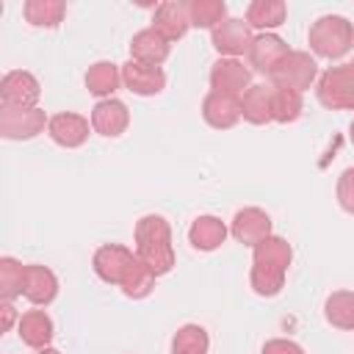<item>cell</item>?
<instances>
[{
  "mask_svg": "<svg viewBox=\"0 0 354 354\" xmlns=\"http://www.w3.org/2000/svg\"><path fill=\"white\" fill-rule=\"evenodd\" d=\"M293 260V249L285 238L268 235L257 246H252V290L257 296H277L285 288V274Z\"/></svg>",
  "mask_w": 354,
  "mask_h": 354,
  "instance_id": "obj_1",
  "label": "cell"
},
{
  "mask_svg": "<svg viewBox=\"0 0 354 354\" xmlns=\"http://www.w3.org/2000/svg\"><path fill=\"white\" fill-rule=\"evenodd\" d=\"M136 254L152 268L155 277H163L174 268L171 227L163 216L147 213L136 221Z\"/></svg>",
  "mask_w": 354,
  "mask_h": 354,
  "instance_id": "obj_2",
  "label": "cell"
},
{
  "mask_svg": "<svg viewBox=\"0 0 354 354\" xmlns=\"http://www.w3.org/2000/svg\"><path fill=\"white\" fill-rule=\"evenodd\" d=\"M307 44L315 55L321 58H343L351 47H354V25L346 19V17H337V14H326V17H318L313 25H310V33H307Z\"/></svg>",
  "mask_w": 354,
  "mask_h": 354,
  "instance_id": "obj_3",
  "label": "cell"
},
{
  "mask_svg": "<svg viewBox=\"0 0 354 354\" xmlns=\"http://www.w3.org/2000/svg\"><path fill=\"white\" fill-rule=\"evenodd\" d=\"M315 94L329 111H354V61L329 66L318 77Z\"/></svg>",
  "mask_w": 354,
  "mask_h": 354,
  "instance_id": "obj_4",
  "label": "cell"
},
{
  "mask_svg": "<svg viewBox=\"0 0 354 354\" xmlns=\"http://www.w3.org/2000/svg\"><path fill=\"white\" fill-rule=\"evenodd\" d=\"M318 77V64L310 53L304 50H290L285 55V61L271 72V83L274 86H285V88H293V91H304L315 83Z\"/></svg>",
  "mask_w": 354,
  "mask_h": 354,
  "instance_id": "obj_5",
  "label": "cell"
},
{
  "mask_svg": "<svg viewBox=\"0 0 354 354\" xmlns=\"http://www.w3.org/2000/svg\"><path fill=\"white\" fill-rule=\"evenodd\" d=\"M50 124L41 108H0V136L8 141L36 138Z\"/></svg>",
  "mask_w": 354,
  "mask_h": 354,
  "instance_id": "obj_6",
  "label": "cell"
},
{
  "mask_svg": "<svg viewBox=\"0 0 354 354\" xmlns=\"http://www.w3.org/2000/svg\"><path fill=\"white\" fill-rule=\"evenodd\" d=\"M252 41H254L252 28L246 25V19H238V17H227L221 25H216L210 30V44L224 58H238V55L249 53Z\"/></svg>",
  "mask_w": 354,
  "mask_h": 354,
  "instance_id": "obj_7",
  "label": "cell"
},
{
  "mask_svg": "<svg viewBox=\"0 0 354 354\" xmlns=\"http://www.w3.org/2000/svg\"><path fill=\"white\" fill-rule=\"evenodd\" d=\"M252 86V69L243 66L238 58H218L210 66V88L230 97H243V91Z\"/></svg>",
  "mask_w": 354,
  "mask_h": 354,
  "instance_id": "obj_8",
  "label": "cell"
},
{
  "mask_svg": "<svg viewBox=\"0 0 354 354\" xmlns=\"http://www.w3.org/2000/svg\"><path fill=\"white\" fill-rule=\"evenodd\" d=\"M39 80L25 72V69H14L3 77L0 83V102L3 108H36L39 102Z\"/></svg>",
  "mask_w": 354,
  "mask_h": 354,
  "instance_id": "obj_9",
  "label": "cell"
},
{
  "mask_svg": "<svg viewBox=\"0 0 354 354\" xmlns=\"http://www.w3.org/2000/svg\"><path fill=\"white\" fill-rule=\"evenodd\" d=\"M133 260H136V254L127 246H122V243H105V246H100L94 252L91 266H94V274L102 282L122 285V279H124V274H127V268H130Z\"/></svg>",
  "mask_w": 354,
  "mask_h": 354,
  "instance_id": "obj_10",
  "label": "cell"
},
{
  "mask_svg": "<svg viewBox=\"0 0 354 354\" xmlns=\"http://www.w3.org/2000/svg\"><path fill=\"white\" fill-rule=\"evenodd\" d=\"M288 53H290V47L285 44V39H279L277 33H260V36H254L246 55H249V66L254 72H263L271 77V72L285 61Z\"/></svg>",
  "mask_w": 354,
  "mask_h": 354,
  "instance_id": "obj_11",
  "label": "cell"
},
{
  "mask_svg": "<svg viewBox=\"0 0 354 354\" xmlns=\"http://www.w3.org/2000/svg\"><path fill=\"white\" fill-rule=\"evenodd\" d=\"M122 83L127 86V91H133L138 97H152V94H160L166 88V72L160 66L127 61L122 66Z\"/></svg>",
  "mask_w": 354,
  "mask_h": 354,
  "instance_id": "obj_12",
  "label": "cell"
},
{
  "mask_svg": "<svg viewBox=\"0 0 354 354\" xmlns=\"http://www.w3.org/2000/svg\"><path fill=\"white\" fill-rule=\"evenodd\" d=\"M130 124V111L122 100H100L94 108H91V127L94 133L105 136V138H116L127 130Z\"/></svg>",
  "mask_w": 354,
  "mask_h": 354,
  "instance_id": "obj_13",
  "label": "cell"
},
{
  "mask_svg": "<svg viewBox=\"0 0 354 354\" xmlns=\"http://www.w3.org/2000/svg\"><path fill=\"white\" fill-rule=\"evenodd\" d=\"M230 232H232V238L238 243L257 246L263 238L271 235V216L266 210H260V207H243V210L235 213Z\"/></svg>",
  "mask_w": 354,
  "mask_h": 354,
  "instance_id": "obj_14",
  "label": "cell"
},
{
  "mask_svg": "<svg viewBox=\"0 0 354 354\" xmlns=\"http://www.w3.org/2000/svg\"><path fill=\"white\" fill-rule=\"evenodd\" d=\"M47 136H50L58 147H66V149L83 147L86 138H88V119L80 116V113H69V111L55 113V116H50Z\"/></svg>",
  "mask_w": 354,
  "mask_h": 354,
  "instance_id": "obj_15",
  "label": "cell"
},
{
  "mask_svg": "<svg viewBox=\"0 0 354 354\" xmlns=\"http://www.w3.org/2000/svg\"><path fill=\"white\" fill-rule=\"evenodd\" d=\"M22 296L36 304V307H47L55 296H58V279L47 266L30 263L25 266V285H22Z\"/></svg>",
  "mask_w": 354,
  "mask_h": 354,
  "instance_id": "obj_16",
  "label": "cell"
},
{
  "mask_svg": "<svg viewBox=\"0 0 354 354\" xmlns=\"http://www.w3.org/2000/svg\"><path fill=\"white\" fill-rule=\"evenodd\" d=\"M171 53V41H166L158 30L144 28L130 39V61L147 64V66H160Z\"/></svg>",
  "mask_w": 354,
  "mask_h": 354,
  "instance_id": "obj_17",
  "label": "cell"
},
{
  "mask_svg": "<svg viewBox=\"0 0 354 354\" xmlns=\"http://www.w3.org/2000/svg\"><path fill=\"white\" fill-rule=\"evenodd\" d=\"M202 116L210 127L216 130H230L238 124L241 119V97H230V94H218L210 91L202 100Z\"/></svg>",
  "mask_w": 354,
  "mask_h": 354,
  "instance_id": "obj_18",
  "label": "cell"
},
{
  "mask_svg": "<svg viewBox=\"0 0 354 354\" xmlns=\"http://www.w3.org/2000/svg\"><path fill=\"white\" fill-rule=\"evenodd\" d=\"M191 28V19H188V8L185 3H160L155 8V17H152V30H158L166 41H177L188 33Z\"/></svg>",
  "mask_w": 354,
  "mask_h": 354,
  "instance_id": "obj_19",
  "label": "cell"
},
{
  "mask_svg": "<svg viewBox=\"0 0 354 354\" xmlns=\"http://www.w3.org/2000/svg\"><path fill=\"white\" fill-rule=\"evenodd\" d=\"M271 102H274V86L268 83H257L249 86L241 97V119H246L249 124H268L274 122L271 113Z\"/></svg>",
  "mask_w": 354,
  "mask_h": 354,
  "instance_id": "obj_20",
  "label": "cell"
},
{
  "mask_svg": "<svg viewBox=\"0 0 354 354\" xmlns=\"http://www.w3.org/2000/svg\"><path fill=\"white\" fill-rule=\"evenodd\" d=\"M224 238H227V227H224V221L216 218V216H199V218H194V224L188 227V241H191V246L199 249V252H213V249H218V246L224 243Z\"/></svg>",
  "mask_w": 354,
  "mask_h": 354,
  "instance_id": "obj_21",
  "label": "cell"
},
{
  "mask_svg": "<svg viewBox=\"0 0 354 354\" xmlns=\"http://www.w3.org/2000/svg\"><path fill=\"white\" fill-rule=\"evenodd\" d=\"M19 337L30 348H47L53 340V318L44 310H28L19 318Z\"/></svg>",
  "mask_w": 354,
  "mask_h": 354,
  "instance_id": "obj_22",
  "label": "cell"
},
{
  "mask_svg": "<svg viewBox=\"0 0 354 354\" xmlns=\"http://www.w3.org/2000/svg\"><path fill=\"white\" fill-rule=\"evenodd\" d=\"M122 83V69L113 64V61H97L88 66L86 72V88L94 94V97H105L111 100V94L119 88Z\"/></svg>",
  "mask_w": 354,
  "mask_h": 354,
  "instance_id": "obj_23",
  "label": "cell"
},
{
  "mask_svg": "<svg viewBox=\"0 0 354 354\" xmlns=\"http://www.w3.org/2000/svg\"><path fill=\"white\" fill-rule=\"evenodd\" d=\"M285 14H288V6L282 0H254L246 8V25L268 33L285 22Z\"/></svg>",
  "mask_w": 354,
  "mask_h": 354,
  "instance_id": "obj_24",
  "label": "cell"
},
{
  "mask_svg": "<svg viewBox=\"0 0 354 354\" xmlns=\"http://www.w3.org/2000/svg\"><path fill=\"white\" fill-rule=\"evenodd\" d=\"M324 318L343 332H354V293L351 290H335L324 301Z\"/></svg>",
  "mask_w": 354,
  "mask_h": 354,
  "instance_id": "obj_25",
  "label": "cell"
},
{
  "mask_svg": "<svg viewBox=\"0 0 354 354\" xmlns=\"http://www.w3.org/2000/svg\"><path fill=\"white\" fill-rule=\"evenodd\" d=\"M22 14L28 25L33 28H58L66 14V3L64 0H28L22 6Z\"/></svg>",
  "mask_w": 354,
  "mask_h": 354,
  "instance_id": "obj_26",
  "label": "cell"
},
{
  "mask_svg": "<svg viewBox=\"0 0 354 354\" xmlns=\"http://www.w3.org/2000/svg\"><path fill=\"white\" fill-rule=\"evenodd\" d=\"M122 293L127 296V299H147L149 293H152V288H155V274H152V268L136 254V260L130 263V268H127V274H124V279H122Z\"/></svg>",
  "mask_w": 354,
  "mask_h": 354,
  "instance_id": "obj_27",
  "label": "cell"
},
{
  "mask_svg": "<svg viewBox=\"0 0 354 354\" xmlns=\"http://www.w3.org/2000/svg\"><path fill=\"white\" fill-rule=\"evenodd\" d=\"M185 8H188L191 28H207V30H213L216 25H221L227 19L224 0H191V3H185Z\"/></svg>",
  "mask_w": 354,
  "mask_h": 354,
  "instance_id": "obj_28",
  "label": "cell"
},
{
  "mask_svg": "<svg viewBox=\"0 0 354 354\" xmlns=\"http://www.w3.org/2000/svg\"><path fill=\"white\" fill-rule=\"evenodd\" d=\"M207 351H210V340L205 326L199 324H185L171 337V354H207Z\"/></svg>",
  "mask_w": 354,
  "mask_h": 354,
  "instance_id": "obj_29",
  "label": "cell"
},
{
  "mask_svg": "<svg viewBox=\"0 0 354 354\" xmlns=\"http://www.w3.org/2000/svg\"><path fill=\"white\" fill-rule=\"evenodd\" d=\"M271 86H274V83H271ZM271 113H274V122H279V124L296 122V119L301 116V94L293 91V88H285V86H274Z\"/></svg>",
  "mask_w": 354,
  "mask_h": 354,
  "instance_id": "obj_30",
  "label": "cell"
},
{
  "mask_svg": "<svg viewBox=\"0 0 354 354\" xmlns=\"http://www.w3.org/2000/svg\"><path fill=\"white\" fill-rule=\"evenodd\" d=\"M22 285H25V266L14 257H3L0 260V299L14 301L17 296H22Z\"/></svg>",
  "mask_w": 354,
  "mask_h": 354,
  "instance_id": "obj_31",
  "label": "cell"
},
{
  "mask_svg": "<svg viewBox=\"0 0 354 354\" xmlns=\"http://www.w3.org/2000/svg\"><path fill=\"white\" fill-rule=\"evenodd\" d=\"M337 202L346 213L354 216V169H346L337 177Z\"/></svg>",
  "mask_w": 354,
  "mask_h": 354,
  "instance_id": "obj_32",
  "label": "cell"
},
{
  "mask_svg": "<svg viewBox=\"0 0 354 354\" xmlns=\"http://www.w3.org/2000/svg\"><path fill=\"white\" fill-rule=\"evenodd\" d=\"M263 354H304V348L288 337H274L263 346Z\"/></svg>",
  "mask_w": 354,
  "mask_h": 354,
  "instance_id": "obj_33",
  "label": "cell"
},
{
  "mask_svg": "<svg viewBox=\"0 0 354 354\" xmlns=\"http://www.w3.org/2000/svg\"><path fill=\"white\" fill-rule=\"evenodd\" d=\"M0 313H3V324H0V329H3V332H8V329H11V324H14V318H17V313H14L11 301H3Z\"/></svg>",
  "mask_w": 354,
  "mask_h": 354,
  "instance_id": "obj_34",
  "label": "cell"
},
{
  "mask_svg": "<svg viewBox=\"0 0 354 354\" xmlns=\"http://www.w3.org/2000/svg\"><path fill=\"white\" fill-rule=\"evenodd\" d=\"M39 354H61L58 348H53V346H47V348H39Z\"/></svg>",
  "mask_w": 354,
  "mask_h": 354,
  "instance_id": "obj_35",
  "label": "cell"
},
{
  "mask_svg": "<svg viewBox=\"0 0 354 354\" xmlns=\"http://www.w3.org/2000/svg\"><path fill=\"white\" fill-rule=\"evenodd\" d=\"M348 138H351V144H354V122H351V127H348Z\"/></svg>",
  "mask_w": 354,
  "mask_h": 354,
  "instance_id": "obj_36",
  "label": "cell"
}]
</instances>
